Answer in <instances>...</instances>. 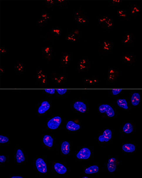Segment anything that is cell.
I'll use <instances>...</instances> for the list:
<instances>
[{
	"instance_id": "6da1fadb",
	"label": "cell",
	"mask_w": 142,
	"mask_h": 178,
	"mask_svg": "<svg viewBox=\"0 0 142 178\" xmlns=\"http://www.w3.org/2000/svg\"><path fill=\"white\" fill-rule=\"evenodd\" d=\"M98 22L100 26L105 31L111 30L114 25V19L111 16H109L102 15L99 16Z\"/></svg>"
},
{
	"instance_id": "7a4b0ae2",
	"label": "cell",
	"mask_w": 142,
	"mask_h": 178,
	"mask_svg": "<svg viewBox=\"0 0 142 178\" xmlns=\"http://www.w3.org/2000/svg\"><path fill=\"white\" fill-rule=\"evenodd\" d=\"M114 44L109 40L100 42L99 45L98 52L101 56H107L110 54L114 49Z\"/></svg>"
},
{
	"instance_id": "3957f363",
	"label": "cell",
	"mask_w": 142,
	"mask_h": 178,
	"mask_svg": "<svg viewBox=\"0 0 142 178\" xmlns=\"http://www.w3.org/2000/svg\"><path fill=\"white\" fill-rule=\"evenodd\" d=\"M73 20L82 25H86L88 24V16L80 7L77 8L73 12Z\"/></svg>"
},
{
	"instance_id": "277c9868",
	"label": "cell",
	"mask_w": 142,
	"mask_h": 178,
	"mask_svg": "<svg viewBox=\"0 0 142 178\" xmlns=\"http://www.w3.org/2000/svg\"><path fill=\"white\" fill-rule=\"evenodd\" d=\"M91 63L88 58L83 57L77 63V69L80 73H85L89 70Z\"/></svg>"
},
{
	"instance_id": "5b68a950",
	"label": "cell",
	"mask_w": 142,
	"mask_h": 178,
	"mask_svg": "<svg viewBox=\"0 0 142 178\" xmlns=\"http://www.w3.org/2000/svg\"><path fill=\"white\" fill-rule=\"evenodd\" d=\"M36 79L41 86H46L48 83L47 74L41 68L38 67L36 71Z\"/></svg>"
},
{
	"instance_id": "8992f818",
	"label": "cell",
	"mask_w": 142,
	"mask_h": 178,
	"mask_svg": "<svg viewBox=\"0 0 142 178\" xmlns=\"http://www.w3.org/2000/svg\"><path fill=\"white\" fill-rule=\"evenodd\" d=\"M72 55L68 52H63L61 54L60 58V66L61 68H66L68 66L72 61Z\"/></svg>"
},
{
	"instance_id": "52a82bcc",
	"label": "cell",
	"mask_w": 142,
	"mask_h": 178,
	"mask_svg": "<svg viewBox=\"0 0 142 178\" xmlns=\"http://www.w3.org/2000/svg\"><path fill=\"white\" fill-rule=\"evenodd\" d=\"M50 78L54 83L59 85H63L67 83L66 76L62 74L52 72L50 74Z\"/></svg>"
},
{
	"instance_id": "ba28073f",
	"label": "cell",
	"mask_w": 142,
	"mask_h": 178,
	"mask_svg": "<svg viewBox=\"0 0 142 178\" xmlns=\"http://www.w3.org/2000/svg\"><path fill=\"white\" fill-rule=\"evenodd\" d=\"M42 57L48 62L50 61L54 56L53 47L46 46L41 49Z\"/></svg>"
},
{
	"instance_id": "9c48e42d",
	"label": "cell",
	"mask_w": 142,
	"mask_h": 178,
	"mask_svg": "<svg viewBox=\"0 0 142 178\" xmlns=\"http://www.w3.org/2000/svg\"><path fill=\"white\" fill-rule=\"evenodd\" d=\"M51 19L50 15L46 11H42L40 17L36 22L37 25L39 27H44L49 22Z\"/></svg>"
},
{
	"instance_id": "30bf717a",
	"label": "cell",
	"mask_w": 142,
	"mask_h": 178,
	"mask_svg": "<svg viewBox=\"0 0 142 178\" xmlns=\"http://www.w3.org/2000/svg\"><path fill=\"white\" fill-rule=\"evenodd\" d=\"M119 74V71L114 67L110 68L108 70L106 77L108 82H114L117 79Z\"/></svg>"
},
{
	"instance_id": "8fae6325",
	"label": "cell",
	"mask_w": 142,
	"mask_h": 178,
	"mask_svg": "<svg viewBox=\"0 0 142 178\" xmlns=\"http://www.w3.org/2000/svg\"><path fill=\"white\" fill-rule=\"evenodd\" d=\"M61 32H62V30L60 27L58 26L53 27L52 28L48 34V40L53 43L54 41L60 36Z\"/></svg>"
},
{
	"instance_id": "7c38bea8",
	"label": "cell",
	"mask_w": 142,
	"mask_h": 178,
	"mask_svg": "<svg viewBox=\"0 0 142 178\" xmlns=\"http://www.w3.org/2000/svg\"><path fill=\"white\" fill-rule=\"evenodd\" d=\"M121 60L126 64L131 65L134 63L137 59L133 53L126 52L122 54L121 58Z\"/></svg>"
},
{
	"instance_id": "4fadbf2b",
	"label": "cell",
	"mask_w": 142,
	"mask_h": 178,
	"mask_svg": "<svg viewBox=\"0 0 142 178\" xmlns=\"http://www.w3.org/2000/svg\"><path fill=\"white\" fill-rule=\"evenodd\" d=\"M80 36V30L77 29H74L70 31L67 34V40L69 41H76L79 39Z\"/></svg>"
},
{
	"instance_id": "5bb4252c",
	"label": "cell",
	"mask_w": 142,
	"mask_h": 178,
	"mask_svg": "<svg viewBox=\"0 0 142 178\" xmlns=\"http://www.w3.org/2000/svg\"><path fill=\"white\" fill-rule=\"evenodd\" d=\"M135 35L131 32L127 31L126 32L123 36L121 41L125 45H129L134 41Z\"/></svg>"
},
{
	"instance_id": "9a60e30c",
	"label": "cell",
	"mask_w": 142,
	"mask_h": 178,
	"mask_svg": "<svg viewBox=\"0 0 142 178\" xmlns=\"http://www.w3.org/2000/svg\"><path fill=\"white\" fill-rule=\"evenodd\" d=\"M99 109L100 112L102 113L106 112L109 117H112L114 115L115 113L114 110L108 105H102L99 107Z\"/></svg>"
},
{
	"instance_id": "2e32d148",
	"label": "cell",
	"mask_w": 142,
	"mask_h": 178,
	"mask_svg": "<svg viewBox=\"0 0 142 178\" xmlns=\"http://www.w3.org/2000/svg\"><path fill=\"white\" fill-rule=\"evenodd\" d=\"M140 12V5L138 3H133L130 4L128 13L129 15L135 17L139 15Z\"/></svg>"
},
{
	"instance_id": "e0dca14e",
	"label": "cell",
	"mask_w": 142,
	"mask_h": 178,
	"mask_svg": "<svg viewBox=\"0 0 142 178\" xmlns=\"http://www.w3.org/2000/svg\"><path fill=\"white\" fill-rule=\"evenodd\" d=\"M61 122V118L59 117H56L48 122L47 126L48 127L51 129H56L59 127Z\"/></svg>"
},
{
	"instance_id": "ac0fdd59",
	"label": "cell",
	"mask_w": 142,
	"mask_h": 178,
	"mask_svg": "<svg viewBox=\"0 0 142 178\" xmlns=\"http://www.w3.org/2000/svg\"><path fill=\"white\" fill-rule=\"evenodd\" d=\"M83 82L85 85L95 86L98 85L100 83L101 79L96 76L86 77L83 79Z\"/></svg>"
},
{
	"instance_id": "d6986e66",
	"label": "cell",
	"mask_w": 142,
	"mask_h": 178,
	"mask_svg": "<svg viewBox=\"0 0 142 178\" xmlns=\"http://www.w3.org/2000/svg\"><path fill=\"white\" fill-rule=\"evenodd\" d=\"M36 165L38 171L40 173L45 174L47 172L46 163L42 159L38 158L36 162Z\"/></svg>"
},
{
	"instance_id": "ffe728a7",
	"label": "cell",
	"mask_w": 142,
	"mask_h": 178,
	"mask_svg": "<svg viewBox=\"0 0 142 178\" xmlns=\"http://www.w3.org/2000/svg\"><path fill=\"white\" fill-rule=\"evenodd\" d=\"M91 152L89 149L84 148L77 155V157L80 159H87L90 157Z\"/></svg>"
},
{
	"instance_id": "44dd1931",
	"label": "cell",
	"mask_w": 142,
	"mask_h": 178,
	"mask_svg": "<svg viewBox=\"0 0 142 178\" xmlns=\"http://www.w3.org/2000/svg\"><path fill=\"white\" fill-rule=\"evenodd\" d=\"M112 132L109 129H107L103 133V134L99 137V140L101 142H108L111 138Z\"/></svg>"
},
{
	"instance_id": "7402d4cb",
	"label": "cell",
	"mask_w": 142,
	"mask_h": 178,
	"mask_svg": "<svg viewBox=\"0 0 142 178\" xmlns=\"http://www.w3.org/2000/svg\"><path fill=\"white\" fill-rule=\"evenodd\" d=\"M14 67L16 71L19 73H23L26 71L25 66L21 61H17L14 65Z\"/></svg>"
},
{
	"instance_id": "603a6c76",
	"label": "cell",
	"mask_w": 142,
	"mask_h": 178,
	"mask_svg": "<svg viewBox=\"0 0 142 178\" xmlns=\"http://www.w3.org/2000/svg\"><path fill=\"white\" fill-rule=\"evenodd\" d=\"M74 108L77 111L81 113H84L86 110V106L85 104L81 102H77L74 104Z\"/></svg>"
},
{
	"instance_id": "cb8c5ba5",
	"label": "cell",
	"mask_w": 142,
	"mask_h": 178,
	"mask_svg": "<svg viewBox=\"0 0 142 178\" xmlns=\"http://www.w3.org/2000/svg\"><path fill=\"white\" fill-rule=\"evenodd\" d=\"M50 107V105L47 101H44L42 102L40 106L38 108V112L40 114H43L47 112Z\"/></svg>"
},
{
	"instance_id": "d4e9b609",
	"label": "cell",
	"mask_w": 142,
	"mask_h": 178,
	"mask_svg": "<svg viewBox=\"0 0 142 178\" xmlns=\"http://www.w3.org/2000/svg\"><path fill=\"white\" fill-rule=\"evenodd\" d=\"M108 169L110 172L112 173L116 170V159L114 158H111L109 160L107 164Z\"/></svg>"
},
{
	"instance_id": "484cf974",
	"label": "cell",
	"mask_w": 142,
	"mask_h": 178,
	"mask_svg": "<svg viewBox=\"0 0 142 178\" xmlns=\"http://www.w3.org/2000/svg\"><path fill=\"white\" fill-rule=\"evenodd\" d=\"M116 12L119 19L126 21H129L130 20V15L126 11L123 10L117 11Z\"/></svg>"
},
{
	"instance_id": "4316f807",
	"label": "cell",
	"mask_w": 142,
	"mask_h": 178,
	"mask_svg": "<svg viewBox=\"0 0 142 178\" xmlns=\"http://www.w3.org/2000/svg\"><path fill=\"white\" fill-rule=\"evenodd\" d=\"M66 129L70 131H76L80 129V126L76 124L72 121H70L67 122L66 126Z\"/></svg>"
},
{
	"instance_id": "83f0119b",
	"label": "cell",
	"mask_w": 142,
	"mask_h": 178,
	"mask_svg": "<svg viewBox=\"0 0 142 178\" xmlns=\"http://www.w3.org/2000/svg\"><path fill=\"white\" fill-rule=\"evenodd\" d=\"M54 168L56 172L60 174L65 173L67 171L66 168L63 165L59 163H56L54 164Z\"/></svg>"
},
{
	"instance_id": "f1b7e54d",
	"label": "cell",
	"mask_w": 142,
	"mask_h": 178,
	"mask_svg": "<svg viewBox=\"0 0 142 178\" xmlns=\"http://www.w3.org/2000/svg\"><path fill=\"white\" fill-rule=\"evenodd\" d=\"M122 149L124 152L127 153H132L135 151V147L133 144H126L123 145Z\"/></svg>"
},
{
	"instance_id": "f546056e",
	"label": "cell",
	"mask_w": 142,
	"mask_h": 178,
	"mask_svg": "<svg viewBox=\"0 0 142 178\" xmlns=\"http://www.w3.org/2000/svg\"><path fill=\"white\" fill-rule=\"evenodd\" d=\"M70 145L67 141H64L62 142L61 145V151L62 153L65 155H67L69 153Z\"/></svg>"
},
{
	"instance_id": "4dcf8cb0",
	"label": "cell",
	"mask_w": 142,
	"mask_h": 178,
	"mask_svg": "<svg viewBox=\"0 0 142 178\" xmlns=\"http://www.w3.org/2000/svg\"><path fill=\"white\" fill-rule=\"evenodd\" d=\"M140 100V97L139 94L134 93L132 94L131 98L132 104L134 106H136L138 104Z\"/></svg>"
},
{
	"instance_id": "1f68e13d",
	"label": "cell",
	"mask_w": 142,
	"mask_h": 178,
	"mask_svg": "<svg viewBox=\"0 0 142 178\" xmlns=\"http://www.w3.org/2000/svg\"><path fill=\"white\" fill-rule=\"evenodd\" d=\"M43 143L47 146L51 147L53 146V139L50 136L48 135H45L43 139Z\"/></svg>"
},
{
	"instance_id": "d6a6232c",
	"label": "cell",
	"mask_w": 142,
	"mask_h": 178,
	"mask_svg": "<svg viewBox=\"0 0 142 178\" xmlns=\"http://www.w3.org/2000/svg\"><path fill=\"white\" fill-rule=\"evenodd\" d=\"M99 168L96 166H93L87 168L85 170V173L86 174H92L98 172Z\"/></svg>"
},
{
	"instance_id": "836d02e7",
	"label": "cell",
	"mask_w": 142,
	"mask_h": 178,
	"mask_svg": "<svg viewBox=\"0 0 142 178\" xmlns=\"http://www.w3.org/2000/svg\"><path fill=\"white\" fill-rule=\"evenodd\" d=\"M16 158L17 163H20L25 160V157L23 153L20 149L17 151L16 155Z\"/></svg>"
},
{
	"instance_id": "e575fe53",
	"label": "cell",
	"mask_w": 142,
	"mask_h": 178,
	"mask_svg": "<svg viewBox=\"0 0 142 178\" xmlns=\"http://www.w3.org/2000/svg\"><path fill=\"white\" fill-rule=\"evenodd\" d=\"M123 130L126 134H130L133 130V126L130 123H126L123 128Z\"/></svg>"
},
{
	"instance_id": "d590c367",
	"label": "cell",
	"mask_w": 142,
	"mask_h": 178,
	"mask_svg": "<svg viewBox=\"0 0 142 178\" xmlns=\"http://www.w3.org/2000/svg\"><path fill=\"white\" fill-rule=\"evenodd\" d=\"M69 1L65 0H58L55 1V5L62 8H65L70 4Z\"/></svg>"
},
{
	"instance_id": "8d00e7d4",
	"label": "cell",
	"mask_w": 142,
	"mask_h": 178,
	"mask_svg": "<svg viewBox=\"0 0 142 178\" xmlns=\"http://www.w3.org/2000/svg\"><path fill=\"white\" fill-rule=\"evenodd\" d=\"M117 102L118 105L120 107L125 109H128L127 103L125 99H119L117 100Z\"/></svg>"
},
{
	"instance_id": "74e56055",
	"label": "cell",
	"mask_w": 142,
	"mask_h": 178,
	"mask_svg": "<svg viewBox=\"0 0 142 178\" xmlns=\"http://www.w3.org/2000/svg\"><path fill=\"white\" fill-rule=\"evenodd\" d=\"M44 2L47 7L50 9H53L55 5V1L53 0H47Z\"/></svg>"
},
{
	"instance_id": "f35d334b",
	"label": "cell",
	"mask_w": 142,
	"mask_h": 178,
	"mask_svg": "<svg viewBox=\"0 0 142 178\" xmlns=\"http://www.w3.org/2000/svg\"><path fill=\"white\" fill-rule=\"evenodd\" d=\"M122 1L119 0H113L109 1V4L112 6H118L121 4Z\"/></svg>"
},
{
	"instance_id": "ab89813d",
	"label": "cell",
	"mask_w": 142,
	"mask_h": 178,
	"mask_svg": "<svg viewBox=\"0 0 142 178\" xmlns=\"http://www.w3.org/2000/svg\"><path fill=\"white\" fill-rule=\"evenodd\" d=\"M8 141L9 139L7 137H4V136L2 135L0 136V143L4 144L6 143Z\"/></svg>"
},
{
	"instance_id": "60d3db41",
	"label": "cell",
	"mask_w": 142,
	"mask_h": 178,
	"mask_svg": "<svg viewBox=\"0 0 142 178\" xmlns=\"http://www.w3.org/2000/svg\"><path fill=\"white\" fill-rule=\"evenodd\" d=\"M8 51V48H7L1 47L0 49V52H1V56L7 53Z\"/></svg>"
},
{
	"instance_id": "b9f144b4",
	"label": "cell",
	"mask_w": 142,
	"mask_h": 178,
	"mask_svg": "<svg viewBox=\"0 0 142 178\" xmlns=\"http://www.w3.org/2000/svg\"><path fill=\"white\" fill-rule=\"evenodd\" d=\"M57 92L60 95H63L65 94L67 91L66 89H56Z\"/></svg>"
},
{
	"instance_id": "7bdbcfd3",
	"label": "cell",
	"mask_w": 142,
	"mask_h": 178,
	"mask_svg": "<svg viewBox=\"0 0 142 178\" xmlns=\"http://www.w3.org/2000/svg\"><path fill=\"white\" fill-rule=\"evenodd\" d=\"M122 91V89H113L112 90V93L113 95H117L119 93H120Z\"/></svg>"
},
{
	"instance_id": "ee69618b",
	"label": "cell",
	"mask_w": 142,
	"mask_h": 178,
	"mask_svg": "<svg viewBox=\"0 0 142 178\" xmlns=\"http://www.w3.org/2000/svg\"><path fill=\"white\" fill-rule=\"evenodd\" d=\"M44 90L45 92L51 95L54 94L55 92V90L54 89H45Z\"/></svg>"
},
{
	"instance_id": "f6af8a7d",
	"label": "cell",
	"mask_w": 142,
	"mask_h": 178,
	"mask_svg": "<svg viewBox=\"0 0 142 178\" xmlns=\"http://www.w3.org/2000/svg\"><path fill=\"white\" fill-rule=\"evenodd\" d=\"M6 159V157L4 155H1L0 156V162L1 163H4L5 162Z\"/></svg>"
},
{
	"instance_id": "bcb514c9",
	"label": "cell",
	"mask_w": 142,
	"mask_h": 178,
	"mask_svg": "<svg viewBox=\"0 0 142 178\" xmlns=\"http://www.w3.org/2000/svg\"><path fill=\"white\" fill-rule=\"evenodd\" d=\"M5 70L4 68L2 66H1V74H2L5 72Z\"/></svg>"
},
{
	"instance_id": "7dc6e473",
	"label": "cell",
	"mask_w": 142,
	"mask_h": 178,
	"mask_svg": "<svg viewBox=\"0 0 142 178\" xmlns=\"http://www.w3.org/2000/svg\"><path fill=\"white\" fill-rule=\"evenodd\" d=\"M11 178H23V177L19 176H13L11 177Z\"/></svg>"
},
{
	"instance_id": "c3c4849f",
	"label": "cell",
	"mask_w": 142,
	"mask_h": 178,
	"mask_svg": "<svg viewBox=\"0 0 142 178\" xmlns=\"http://www.w3.org/2000/svg\"><path fill=\"white\" fill-rule=\"evenodd\" d=\"M83 178H88V177H82Z\"/></svg>"
}]
</instances>
